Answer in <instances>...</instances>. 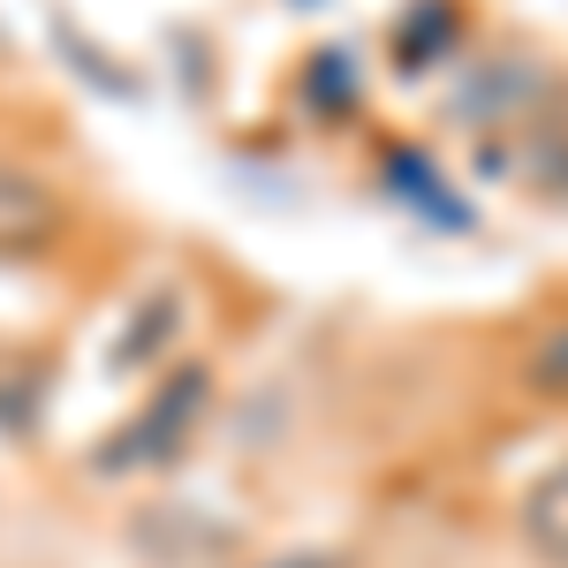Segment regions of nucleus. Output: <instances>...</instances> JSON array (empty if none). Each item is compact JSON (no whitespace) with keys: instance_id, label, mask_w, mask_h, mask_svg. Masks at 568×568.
<instances>
[{"instance_id":"1","label":"nucleus","mask_w":568,"mask_h":568,"mask_svg":"<svg viewBox=\"0 0 568 568\" xmlns=\"http://www.w3.org/2000/svg\"><path fill=\"white\" fill-rule=\"evenodd\" d=\"M197 402H205V372H175L168 387L144 402L136 425H122V433L99 447V470H122V463H152V455H168V447L197 425Z\"/></svg>"},{"instance_id":"2","label":"nucleus","mask_w":568,"mask_h":568,"mask_svg":"<svg viewBox=\"0 0 568 568\" xmlns=\"http://www.w3.org/2000/svg\"><path fill=\"white\" fill-rule=\"evenodd\" d=\"M61 227H69L61 197H53L31 168H8V160H0V265L53 251V243H61Z\"/></svg>"},{"instance_id":"3","label":"nucleus","mask_w":568,"mask_h":568,"mask_svg":"<svg viewBox=\"0 0 568 568\" xmlns=\"http://www.w3.org/2000/svg\"><path fill=\"white\" fill-rule=\"evenodd\" d=\"M524 546L546 568H568V455L524 493Z\"/></svg>"},{"instance_id":"4","label":"nucleus","mask_w":568,"mask_h":568,"mask_svg":"<svg viewBox=\"0 0 568 568\" xmlns=\"http://www.w3.org/2000/svg\"><path fill=\"white\" fill-rule=\"evenodd\" d=\"M273 568H334V561H304V554H296V561H273Z\"/></svg>"}]
</instances>
